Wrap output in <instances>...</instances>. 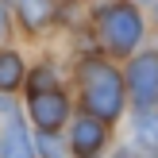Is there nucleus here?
<instances>
[{
  "label": "nucleus",
  "mask_w": 158,
  "mask_h": 158,
  "mask_svg": "<svg viewBox=\"0 0 158 158\" xmlns=\"http://www.w3.org/2000/svg\"><path fill=\"white\" fill-rule=\"evenodd\" d=\"M97 27H100L104 46L116 54H127L139 43V15L131 4H104L97 12Z\"/></svg>",
  "instance_id": "nucleus-2"
},
{
  "label": "nucleus",
  "mask_w": 158,
  "mask_h": 158,
  "mask_svg": "<svg viewBox=\"0 0 158 158\" xmlns=\"http://www.w3.org/2000/svg\"><path fill=\"white\" fill-rule=\"evenodd\" d=\"M81 85H85V104H89L93 116H100V120H116V116H120L123 85H120V77H116L112 66L89 62V66L81 69Z\"/></svg>",
  "instance_id": "nucleus-1"
},
{
  "label": "nucleus",
  "mask_w": 158,
  "mask_h": 158,
  "mask_svg": "<svg viewBox=\"0 0 158 158\" xmlns=\"http://www.w3.org/2000/svg\"><path fill=\"white\" fill-rule=\"evenodd\" d=\"M50 0H19V15H23V23L27 27H43L46 19H50Z\"/></svg>",
  "instance_id": "nucleus-7"
},
{
  "label": "nucleus",
  "mask_w": 158,
  "mask_h": 158,
  "mask_svg": "<svg viewBox=\"0 0 158 158\" xmlns=\"http://www.w3.org/2000/svg\"><path fill=\"white\" fill-rule=\"evenodd\" d=\"M139 139H143L147 147H158V112L147 116V120H139Z\"/></svg>",
  "instance_id": "nucleus-9"
},
{
  "label": "nucleus",
  "mask_w": 158,
  "mask_h": 158,
  "mask_svg": "<svg viewBox=\"0 0 158 158\" xmlns=\"http://www.w3.org/2000/svg\"><path fill=\"white\" fill-rule=\"evenodd\" d=\"M100 143H104V127H100L97 120H77V127H73V151H77V158H93L100 151Z\"/></svg>",
  "instance_id": "nucleus-5"
},
{
  "label": "nucleus",
  "mask_w": 158,
  "mask_h": 158,
  "mask_svg": "<svg viewBox=\"0 0 158 158\" xmlns=\"http://www.w3.org/2000/svg\"><path fill=\"white\" fill-rule=\"evenodd\" d=\"M131 97L143 108L158 104V54H143L131 66Z\"/></svg>",
  "instance_id": "nucleus-3"
},
{
  "label": "nucleus",
  "mask_w": 158,
  "mask_h": 158,
  "mask_svg": "<svg viewBox=\"0 0 158 158\" xmlns=\"http://www.w3.org/2000/svg\"><path fill=\"white\" fill-rule=\"evenodd\" d=\"M0 31H4V8H0Z\"/></svg>",
  "instance_id": "nucleus-11"
},
{
  "label": "nucleus",
  "mask_w": 158,
  "mask_h": 158,
  "mask_svg": "<svg viewBox=\"0 0 158 158\" xmlns=\"http://www.w3.org/2000/svg\"><path fill=\"white\" fill-rule=\"evenodd\" d=\"M31 116L39 120V127H58L66 120V97L62 93H35L31 97Z\"/></svg>",
  "instance_id": "nucleus-4"
},
{
  "label": "nucleus",
  "mask_w": 158,
  "mask_h": 158,
  "mask_svg": "<svg viewBox=\"0 0 158 158\" xmlns=\"http://www.w3.org/2000/svg\"><path fill=\"white\" fill-rule=\"evenodd\" d=\"M0 108H8V104H4V100H0Z\"/></svg>",
  "instance_id": "nucleus-12"
},
{
  "label": "nucleus",
  "mask_w": 158,
  "mask_h": 158,
  "mask_svg": "<svg viewBox=\"0 0 158 158\" xmlns=\"http://www.w3.org/2000/svg\"><path fill=\"white\" fill-rule=\"evenodd\" d=\"M4 158H31V143H27V131L19 127V123H8L4 131Z\"/></svg>",
  "instance_id": "nucleus-6"
},
{
  "label": "nucleus",
  "mask_w": 158,
  "mask_h": 158,
  "mask_svg": "<svg viewBox=\"0 0 158 158\" xmlns=\"http://www.w3.org/2000/svg\"><path fill=\"white\" fill-rule=\"evenodd\" d=\"M39 151H43L46 158H62V147H58V139L46 131V135H39Z\"/></svg>",
  "instance_id": "nucleus-10"
},
{
  "label": "nucleus",
  "mask_w": 158,
  "mask_h": 158,
  "mask_svg": "<svg viewBox=\"0 0 158 158\" xmlns=\"http://www.w3.org/2000/svg\"><path fill=\"white\" fill-rule=\"evenodd\" d=\"M23 77V66L15 54H0V89H15Z\"/></svg>",
  "instance_id": "nucleus-8"
}]
</instances>
